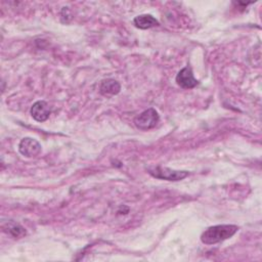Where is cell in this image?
Instances as JSON below:
<instances>
[{
  "label": "cell",
  "instance_id": "obj_5",
  "mask_svg": "<svg viewBox=\"0 0 262 262\" xmlns=\"http://www.w3.org/2000/svg\"><path fill=\"white\" fill-rule=\"evenodd\" d=\"M176 83L183 89H191L195 87L199 81L193 77L192 71L189 67H185L181 69L176 76Z\"/></svg>",
  "mask_w": 262,
  "mask_h": 262
},
{
  "label": "cell",
  "instance_id": "obj_6",
  "mask_svg": "<svg viewBox=\"0 0 262 262\" xmlns=\"http://www.w3.org/2000/svg\"><path fill=\"white\" fill-rule=\"evenodd\" d=\"M30 113L37 122H44L49 118L50 107L45 100H38L32 105Z\"/></svg>",
  "mask_w": 262,
  "mask_h": 262
},
{
  "label": "cell",
  "instance_id": "obj_4",
  "mask_svg": "<svg viewBox=\"0 0 262 262\" xmlns=\"http://www.w3.org/2000/svg\"><path fill=\"white\" fill-rule=\"evenodd\" d=\"M18 150L27 158L36 157L41 152V144L34 138L25 137L18 144Z\"/></svg>",
  "mask_w": 262,
  "mask_h": 262
},
{
  "label": "cell",
  "instance_id": "obj_8",
  "mask_svg": "<svg viewBox=\"0 0 262 262\" xmlns=\"http://www.w3.org/2000/svg\"><path fill=\"white\" fill-rule=\"evenodd\" d=\"M133 24L138 29L146 30V29H150L152 27L158 26L159 21L150 14H140V15H137L136 17H134Z\"/></svg>",
  "mask_w": 262,
  "mask_h": 262
},
{
  "label": "cell",
  "instance_id": "obj_3",
  "mask_svg": "<svg viewBox=\"0 0 262 262\" xmlns=\"http://www.w3.org/2000/svg\"><path fill=\"white\" fill-rule=\"evenodd\" d=\"M159 120H160V116L158 112L155 108L149 107L143 111L138 116H136L133 120V123L137 129L145 131L156 127Z\"/></svg>",
  "mask_w": 262,
  "mask_h": 262
},
{
  "label": "cell",
  "instance_id": "obj_7",
  "mask_svg": "<svg viewBox=\"0 0 262 262\" xmlns=\"http://www.w3.org/2000/svg\"><path fill=\"white\" fill-rule=\"evenodd\" d=\"M121 90V85L115 79H104L101 81L99 92L102 95H115Z\"/></svg>",
  "mask_w": 262,
  "mask_h": 262
},
{
  "label": "cell",
  "instance_id": "obj_1",
  "mask_svg": "<svg viewBox=\"0 0 262 262\" xmlns=\"http://www.w3.org/2000/svg\"><path fill=\"white\" fill-rule=\"evenodd\" d=\"M237 230L238 227L233 224H219L210 226L201 234V242L208 246L215 245L231 237L237 232Z\"/></svg>",
  "mask_w": 262,
  "mask_h": 262
},
{
  "label": "cell",
  "instance_id": "obj_9",
  "mask_svg": "<svg viewBox=\"0 0 262 262\" xmlns=\"http://www.w3.org/2000/svg\"><path fill=\"white\" fill-rule=\"evenodd\" d=\"M3 230H4L6 233L10 234L11 236H13V237H15V238H16V237H21V236H24V235L26 234L25 228H24L20 224L14 222V221H9V222H7V223L3 226Z\"/></svg>",
  "mask_w": 262,
  "mask_h": 262
},
{
  "label": "cell",
  "instance_id": "obj_2",
  "mask_svg": "<svg viewBox=\"0 0 262 262\" xmlns=\"http://www.w3.org/2000/svg\"><path fill=\"white\" fill-rule=\"evenodd\" d=\"M148 173L158 179H164L169 181H179L184 179L189 173L187 171H177L163 166H154L147 169Z\"/></svg>",
  "mask_w": 262,
  "mask_h": 262
}]
</instances>
